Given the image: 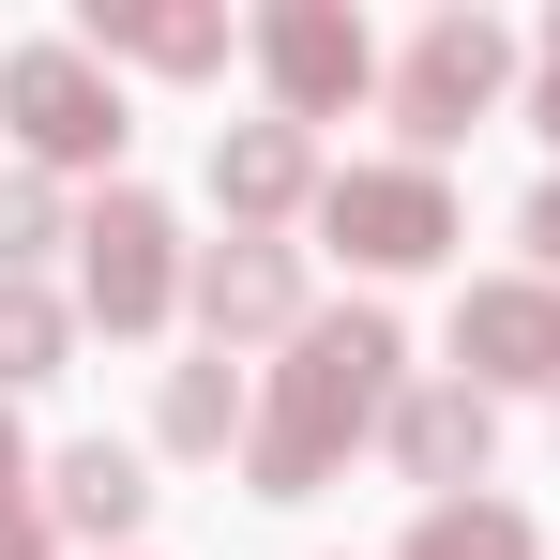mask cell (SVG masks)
<instances>
[{"instance_id": "6da1fadb", "label": "cell", "mask_w": 560, "mask_h": 560, "mask_svg": "<svg viewBox=\"0 0 560 560\" xmlns=\"http://www.w3.org/2000/svg\"><path fill=\"white\" fill-rule=\"evenodd\" d=\"M394 394H409V334H394V303H318L303 334H288L273 394H258V440H243V485L258 500H318L349 440L394 424Z\"/></svg>"}, {"instance_id": "7a4b0ae2", "label": "cell", "mask_w": 560, "mask_h": 560, "mask_svg": "<svg viewBox=\"0 0 560 560\" xmlns=\"http://www.w3.org/2000/svg\"><path fill=\"white\" fill-rule=\"evenodd\" d=\"M0 121H15V167H46V183H77L106 167L121 183V77H106L77 31H31V46H0Z\"/></svg>"}, {"instance_id": "3957f363", "label": "cell", "mask_w": 560, "mask_h": 560, "mask_svg": "<svg viewBox=\"0 0 560 560\" xmlns=\"http://www.w3.org/2000/svg\"><path fill=\"white\" fill-rule=\"evenodd\" d=\"M183 288H197V258H183V212L152 183H106L92 212H77V318H92V334H121V349L167 334Z\"/></svg>"}, {"instance_id": "277c9868", "label": "cell", "mask_w": 560, "mask_h": 560, "mask_svg": "<svg viewBox=\"0 0 560 560\" xmlns=\"http://www.w3.org/2000/svg\"><path fill=\"white\" fill-rule=\"evenodd\" d=\"M500 92H515V31H500V15H469V0H455V15H424V31L394 46V77H378L394 137H409V167H440Z\"/></svg>"}, {"instance_id": "5b68a950", "label": "cell", "mask_w": 560, "mask_h": 560, "mask_svg": "<svg viewBox=\"0 0 560 560\" xmlns=\"http://www.w3.org/2000/svg\"><path fill=\"white\" fill-rule=\"evenodd\" d=\"M318 243H334L349 273H440V258H455V183L409 167V152L334 167V183H318Z\"/></svg>"}, {"instance_id": "8992f818", "label": "cell", "mask_w": 560, "mask_h": 560, "mask_svg": "<svg viewBox=\"0 0 560 560\" xmlns=\"http://www.w3.org/2000/svg\"><path fill=\"white\" fill-rule=\"evenodd\" d=\"M243 61H258L273 121H303V137H318V121H349V106L394 77V61L364 46V15H349V0H273V15H243Z\"/></svg>"}, {"instance_id": "52a82bcc", "label": "cell", "mask_w": 560, "mask_h": 560, "mask_svg": "<svg viewBox=\"0 0 560 560\" xmlns=\"http://www.w3.org/2000/svg\"><path fill=\"white\" fill-rule=\"evenodd\" d=\"M455 378L469 394H560V273H469L455 288Z\"/></svg>"}, {"instance_id": "ba28073f", "label": "cell", "mask_w": 560, "mask_h": 560, "mask_svg": "<svg viewBox=\"0 0 560 560\" xmlns=\"http://www.w3.org/2000/svg\"><path fill=\"white\" fill-rule=\"evenodd\" d=\"M197 334H212V349H288V334H303V318H318V303H303V243H243V228H228V243H197Z\"/></svg>"}, {"instance_id": "9c48e42d", "label": "cell", "mask_w": 560, "mask_h": 560, "mask_svg": "<svg viewBox=\"0 0 560 560\" xmlns=\"http://www.w3.org/2000/svg\"><path fill=\"white\" fill-rule=\"evenodd\" d=\"M378 455L409 469L424 500H485V455H500V394H469V378H409V394H394V424H378Z\"/></svg>"}, {"instance_id": "30bf717a", "label": "cell", "mask_w": 560, "mask_h": 560, "mask_svg": "<svg viewBox=\"0 0 560 560\" xmlns=\"http://www.w3.org/2000/svg\"><path fill=\"white\" fill-rule=\"evenodd\" d=\"M318 137L303 121H212V212L243 228V243H288V212H318Z\"/></svg>"}, {"instance_id": "8fae6325", "label": "cell", "mask_w": 560, "mask_h": 560, "mask_svg": "<svg viewBox=\"0 0 560 560\" xmlns=\"http://www.w3.org/2000/svg\"><path fill=\"white\" fill-rule=\"evenodd\" d=\"M77 46H92L106 77H121V61H137V77H228L243 31H228V0H92Z\"/></svg>"}, {"instance_id": "7c38bea8", "label": "cell", "mask_w": 560, "mask_h": 560, "mask_svg": "<svg viewBox=\"0 0 560 560\" xmlns=\"http://www.w3.org/2000/svg\"><path fill=\"white\" fill-rule=\"evenodd\" d=\"M137 515H152V455L137 440H61L46 455V530L61 546H137Z\"/></svg>"}, {"instance_id": "4fadbf2b", "label": "cell", "mask_w": 560, "mask_h": 560, "mask_svg": "<svg viewBox=\"0 0 560 560\" xmlns=\"http://www.w3.org/2000/svg\"><path fill=\"white\" fill-rule=\"evenodd\" d=\"M152 440H167V455H228V440H258V378L228 364V349L167 364V378H152Z\"/></svg>"}, {"instance_id": "5bb4252c", "label": "cell", "mask_w": 560, "mask_h": 560, "mask_svg": "<svg viewBox=\"0 0 560 560\" xmlns=\"http://www.w3.org/2000/svg\"><path fill=\"white\" fill-rule=\"evenodd\" d=\"M77 364V288L46 273H0V394H31V378Z\"/></svg>"}, {"instance_id": "9a60e30c", "label": "cell", "mask_w": 560, "mask_h": 560, "mask_svg": "<svg viewBox=\"0 0 560 560\" xmlns=\"http://www.w3.org/2000/svg\"><path fill=\"white\" fill-rule=\"evenodd\" d=\"M394 560H546V530H530V500H424Z\"/></svg>"}, {"instance_id": "2e32d148", "label": "cell", "mask_w": 560, "mask_h": 560, "mask_svg": "<svg viewBox=\"0 0 560 560\" xmlns=\"http://www.w3.org/2000/svg\"><path fill=\"white\" fill-rule=\"evenodd\" d=\"M77 243V212H61V183L46 167H0V273H46Z\"/></svg>"}, {"instance_id": "e0dca14e", "label": "cell", "mask_w": 560, "mask_h": 560, "mask_svg": "<svg viewBox=\"0 0 560 560\" xmlns=\"http://www.w3.org/2000/svg\"><path fill=\"white\" fill-rule=\"evenodd\" d=\"M46 500V455H31V424H15V394H0V515H31Z\"/></svg>"}, {"instance_id": "ac0fdd59", "label": "cell", "mask_w": 560, "mask_h": 560, "mask_svg": "<svg viewBox=\"0 0 560 560\" xmlns=\"http://www.w3.org/2000/svg\"><path fill=\"white\" fill-rule=\"evenodd\" d=\"M0 560H61V530H46V500H31V515H0Z\"/></svg>"}, {"instance_id": "d6986e66", "label": "cell", "mask_w": 560, "mask_h": 560, "mask_svg": "<svg viewBox=\"0 0 560 560\" xmlns=\"http://www.w3.org/2000/svg\"><path fill=\"white\" fill-rule=\"evenodd\" d=\"M530 273H560V183L530 197Z\"/></svg>"}, {"instance_id": "ffe728a7", "label": "cell", "mask_w": 560, "mask_h": 560, "mask_svg": "<svg viewBox=\"0 0 560 560\" xmlns=\"http://www.w3.org/2000/svg\"><path fill=\"white\" fill-rule=\"evenodd\" d=\"M530 121L560 137V15H546V77H530Z\"/></svg>"}]
</instances>
